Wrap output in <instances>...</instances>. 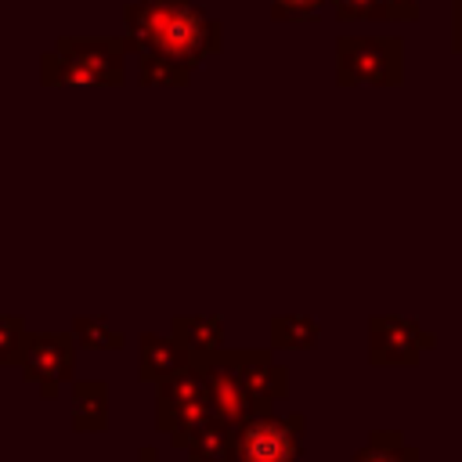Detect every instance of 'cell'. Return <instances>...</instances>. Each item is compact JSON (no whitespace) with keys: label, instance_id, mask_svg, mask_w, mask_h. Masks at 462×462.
<instances>
[{"label":"cell","instance_id":"1","mask_svg":"<svg viewBox=\"0 0 462 462\" xmlns=\"http://www.w3.org/2000/svg\"><path fill=\"white\" fill-rule=\"evenodd\" d=\"M123 22L126 54L159 51L191 72L224 47V25L191 0H134L126 4Z\"/></svg>","mask_w":462,"mask_h":462},{"label":"cell","instance_id":"2","mask_svg":"<svg viewBox=\"0 0 462 462\" xmlns=\"http://www.w3.org/2000/svg\"><path fill=\"white\" fill-rule=\"evenodd\" d=\"M126 79V43L116 36H61L40 54L43 87H119Z\"/></svg>","mask_w":462,"mask_h":462},{"label":"cell","instance_id":"3","mask_svg":"<svg viewBox=\"0 0 462 462\" xmlns=\"http://www.w3.org/2000/svg\"><path fill=\"white\" fill-rule=\"evenodd\" d=\"M155 386H159V393H155V426L162 433H170L173 448H184L188 437L195 433V426L213 415L206 375H202L199 361L191 357L184 368H177L173 375H166Z\"/></svg>","mask_w":462,"mask_h":462},{"label":"cell","instance_id":"4","mask_svg":"<svg viewBox=\"0 0 462 462\" xmlns=\"http://www.w3.org/2000/svg\"><path fill=\"white\" fill-rule=\"evenodd\" d=\"M303 415L256 411L235 426L231 462H300L303 455Z\"/></svg>","mask_w":462,"mask_h":462},{"label":"cell","instance_id":"5","mask_svg":"<svg viewBox=\"0 0 462 462\" xmlns=\"http://www.w3.org/2000/svg\"><path fill=\"white\" fill-rule=\"evenodd\" d=\"M404 51L393 36H343L336 43V79L346 83H401Z\"/></svg>","mask_w":462,"mask_h":462},{"label":"cell","instance_id":"6","mask_svg":"<svg viewBox=\"0 0 462 462\" xmlns=\"http://www.w3.org/2000/svg\"><path fill=\"white\" fill-rule=\"evenodd\" d=\"M22 379L40 386V397H54L61 383L76 372V336L72 332H29L22 350Z\"/></svg>","mask_w":462,"mask_h":462},{"label":"cell","instance_id":"7","mask_svg":"<svg viewBox=\"0 0 462 462\" xmlns=\"http://www.w3.org/2000/svg\"><path fill=\"white\" fill-rule=\"evenodd\" d=\"M195 361H199V368H202V375H206L213 415L227 419L231 426H238V422H245L249 415H256V408H253V401H249V393H245V383H242V375H238V368H235V361H231V350L220 346V350H213V354H206V357H195Z\"/></svg>","mask_w":462,"mask_h":462},{"label":"cell","instance_id":"8","mask_svg":"<svg viewBox=\"0 0 462 462\" xmlns=\"http://www.w3.org/2000/svg\"><path fill=\"white\" fill-rule=\"evenodd\" d=\"M231 361L245 383V393L256 411H267L289 393V372L274 361L271 350H231Z\"/></svg>","mask_w":462,"mask_h":462},{"label":"cell","instance_id":"9","mask_svg":"<svg viewBox=\"0 0 462 462\" xmlns=\"http://www.w3.org/2000/svg\"><path fill=\"white\" fill-rule=\"evenodd\" d=\"M141 357H137V379L141 383H162L177 368L191 361V350L177 336H159V332H141Z\"/></svg>","mask_w":462,"mask_h":462},{"label":"cell","instance_id":"10","mask_svg":"<svg viewBox=\"0 0 462 462\" xmlns=\"http://www.w3.org/2000/svg\"><path fill=\"white\" fill-rule=\"evenodd\" d=\"M72 426L79 433H97L108 426V383L105 379L72 383Z\"/></svg>","mask_w":462,"mask_h":462},{"label":"cell","instance_id":"11","mask_svg":"<svg viewBox=\"0 0 462 462\" xmlns=\"http://www.w3.org/2000/svg\"><path fill=\"white\" fill-rule=\"evenodd\" d=\"M419 350V336L408 321L372 318V361H411Z\"/></svg>","mask_w":462,"mask_h":462},{"label":"cell","instance_id":"12","mask_svg":"<svg viewBox=\"0 0 462 462\" xmlns=\"http://www.w3.org/2000/svg\"><path fill=\"white\" fill-rule=\"evenodd\" d=\"M231 437L235 426L220 415H209L206 422L195 426V433L184 444L188 462H231Z\"/></svg>","mask_w":462,"mask_h":462},{"label":"cell","instance_id":"13","mask_svg":"<svg viewBox=\"0 0 462 462\" xmlns=\"http://www.w3.org/2000/svg\"><path fill=\"white\" fill-rule=\"evenodd\" d=\"M170 336H177L191 350V357H206V354L220 350L224 321L217 314H180V318H173V332Z\"/></svg>","mask_w":462,"mask_h":462},{"label":"cell","instance_id":"14","mask_svg":"<svg viewBox=\"0 0 462 462\" xmlns=\"http://www.w3.org/2000/svg\"><path fill=\"white\" fill-rule=\"evenodd\" d=\"M134 61H137V79L148 87H184L191 79V69H184L180 61L159 51H134Z\"/></svg>","mask_w":462,"mask_h":462},{"label":"cell","instance_id":"15","mask_svg":"<svg viewBox=\"0 0 462 462\" xmlns=\"http://www.w3.org/2000/svg\"><path fill=\"white\" fill-rule=\"evenodd\" d=\"M69 332L76 336V346H90V350H119L126 343V336L105 314H76Z\"/></svg>","mask_w":462,"mask_h":462},{"label":"cell","instance_id":"16","mask_svg":"<svg viewBox=\"0 0 462 462\" xmlns=\"http://www.w3.org/2000/svg\"><path fill=\"white\" fill-rule=\"evenodd\" d=\"M321 336L318 321L307 314H278L271 321V346H292V350H307L314 339Z\"/></svg>","mask_w":462,"mask_h":462},{"label":"cell","instance_id":"17","mask_svg":"<svg viewBox=\"0 0 462 462\" xmlns=\"http://www.w3.org/2000/svg\"><path fill=\"white\" fill-rule=\"evenodd\" d=\"M350 462H415V451L411 448H404L397 437H390V433H375Z\"/></svg>","mask_w":462,"mask_h":462},{"label":"cell","instance_id":"18","mask_svg":"<svg viewBox=\"0 0 462 462\" xmlns=\"http://www.w3.org/2000/svg\"><path fill=\"white\" fill-rule=\"evenodd\" d=\"M25 321L18 314H0V365H18L25 350Z\"/></svg>","mask_w":462,"mask_h":462},{"label":"cell","instance_id":"19","mask_svg":"<svg viewBox=\"0 0 462 462\" xmlns=\"http://www.w3.org/2000/svg\"><path fill=\"white\" fill-rule=\"evenodd\" d=\"M328 0H271V18L274 22H310L321 18V7Z\"/></svg>","mask_w":462,"mask_h":462},{"label":"cell","instance_id":"20","mask_svg":"<svg viewBox=\"0 0 462 462\" xmlns=\"http://www.w3.org/2000/svg\"><path fill=\"white\" fill-rule=\"evenodd\" d=\"M332 14L339 22H357V18H383V0H328Z\"/></svg>","mask_w":462,"mask_h":462},{"label":"cell","instance_id":"21","mask_svg":"<svg viewBox=\"0 0 462 462\" xmlns=\"http://www.w3.org/2000/svg\"><path fill=\"white\" fill-rule=\"evenodd\" d=\"M419 0H383V18H415Z\"/></svg>","mask_w":462,"mask_h":462},{"label":"cell","instance_id":"22","mask_svg":"<svg viewBox=\"0 0 462 462\" xmlns=\"http://www.w3.org/2000/svg\"><path fill=\"white\" fill-rule=\"evenodd\" d=\"M134 462H162V458H159V451H155L152 444H144V448L137 451V458H134Z\"/></svg>","mask_w":462,"mask_h":462},{"label":"cell","instance_id":"23","mask_svg":"<svg viewBox=\"0 0 462 462\" xmlns=\"http://www.w3.org/2000/svg\"><path fill=\"white\" fill-rule=\"evenodd\" d=\"M451 22L462 25V0H451Z\"/></svg>","mask_w":462,"mask_h":462},{"label":"cell","instance_id":"24","mask_svg":"<svg viewBox=\"0 0 462 462\" xmlns=\"http://www.w3.org/2000/svg\"><path fill=\"white\" fill-rule=\"evenodd\" d=\"M451 47H455V54H462V25H455V43Z\"/></svg>","mask_w":462,"mask_h":462}]
</instances>
